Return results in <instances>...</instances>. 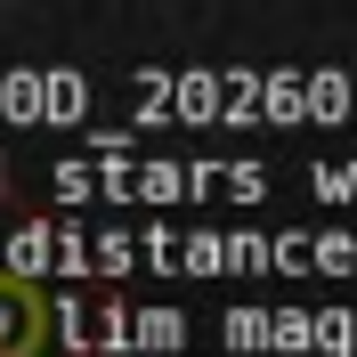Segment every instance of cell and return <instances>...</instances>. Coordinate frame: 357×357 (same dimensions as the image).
Wrapping results in <instances>:
<instances>
[{"label":"cell","instance_id":"cell-1","mask_svg":"<svg viewBox=\"0 0 357 357\" xmlns=\"http://www.w3.org/2000/svg\"><path fill=\"white\" fill-rule=\"evenodd\" d=\"M33 325H41V309H33V292H0V357H17V349H33Z\"/></svg>","mask_w":357,"mask_h":357}]
</instances>
